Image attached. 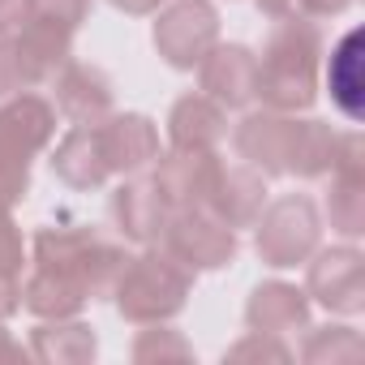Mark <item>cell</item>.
Here are the masks:
<instances>
[{
    "label": "cell",
    "instance_id": "1",
    "mask_svg": "<svg viewBox=\"0 0 365 365\" xmlns=\"http://www.w3.org/2000/svg\"><path fill=\"white\" fill-rule=\"evenodd\" d=\"M56 112L39 95H18L0 108V202H18L31 185V155L48 146Z\"/></svg>",
    "mask_w": 365,
    "mask_h": 365
},
{
    "label": "cell",
    "instance_id": "2",
    "mask_svg": "<svg viewBox=\"0 0 365 365\" xmlns=\"http://www.w3.org/2000/svg\"><path fill=\"white\" fill-rule=\"evenodd\" d=\"M185 292H190L185 262H176L172 254H142L129 267H120L116 305L133 322H159L185 305Z\"/></svg>",
    "mask_w": 365,
    "mask_h": 365
},
{
    "label": "cell",
    "instance_id": "3",
    "mask_svg": "<svg viewBox=\"0 0 365 365\" xmlns=\"http://www.w3.org/2000/svg\"><path fill=\"white\" fill-rule=\"evenodd\" d=\"M168 254L185 267H224L232 258V228L215 220L207 207H176L163 224Z\"/></svg>",
    "mask_w": 365,
    "mask_h": 365
},
{
    "label": "cell",
    "instance_id": "4",
    "mask_svg": "<svg viewBox=\"0 0 365 365\" xmlns=\"http://www.w3.org/2000/svg\"><path fill=\"white\" fill-rule=\"evenodd\" d=\"M215 9L202 5V0H180L168 14H159L155 22V48L168 65L176 69H194L211 48H215Z\"/></svg>",
    "mask_w": 365,
    "mask_h": 365
},
{
    "label": "cell",
    "instance_id": "5",
    "mask_svg": "<svg viewBox=\"0 0 365 365\" xmlns=\"http://www.w3.org/2000/svg\"><path fill=\"white\" fill-rule=\"evenodd\" d=\"M95 142L108 172H138L159 155V133L146 116H112L95 125Z\"/></svg>",
    "mask_w": 365,
    "mask_h": 365
},
{
    "label": "cell",
    "instance_id": "6",
    "mask_svg": "<svg viewBox=\"0 0 365 365\" xmlns=\"http://www.w3.org/2000/svg\"><path fill=\"white\" fill-rule=\"evenodd\" d=\"M168 211H172V202L159 194L155 180H133V185H125L112 198V215H116L120 232L133 237V241H159L163 224H168Z\"/></svg>",
    "mask_w": 365,
    "mask_h": 365
},
{
    "label": "cell",
    "instance_id": "7",
    "mask_svg": "<svg viewBox=\"0 0 365 365\" xmlns=\"http://www.w3.org/2000/svg\"><path fill=\"white\" fill-rule=\"evenodd\" d=\"M56 103L69 120L91 125L112 108V82L91 65H69L65 61V69L56 73Z\"/></svg>",
    "mask_w": 365,
    "mask_h": 365
},
{
    "label": "cell",
    "instance_id": "8",
    "mask_svg": "<svg viewBox=\"0 0 365 365\" xmlns=\"http://www.w3.org/2000/svg\"><path fill=\"white\" fill-rule=\"evenodd\" d=\"M198 65H202V91H211L228 108L245 103L258 91V69L245 48H211Z\"/></svg>",
    "mask_w": 365,
    "mask_h": 365
},
{
    "label": "cell",
    "instance_id": "9",
    "mask_svg": "<svg viewBox=\"0 0 365 365\" xmlns=\"http://www.w3.org/2000/svg\"><path fill=\"white\" fill-rule=\"evenodd\" d=\"M56 176L69 180L73 190H91V185H103L112 176L103 155H99V142H95V120L91 125H78L61 146H56V159H52Z\"/></svg>",
    "mask_w": 365,
    "mask_h": 365
},
{
    "label": "cell",
    "instance_id": "10",
    "mask_svg": "<svg viewBox=\"0 0 365 365\" xmlns=\"http://www.w3.org/2000/svg\"><path fill=\"white\" fill-rule=\"evenodd\" d=\"M168 133H172V146L176 150H211L220 138H224V112L202 99V95H190L180 99L168 116Z\"/></svg>",
    "mask_w": 365,
    "mask_h": 365
},
{
    "label": "cell",
    "instance_id": "11",
    "mask_svg": "<svg viewBox=\"0 0 365 365\" xmlns=\"http://www.w3.org/2000/svg\"><path fill=\"white\" fill-rule=\"evenodd\" d=\"M91 9V0H26V22L52 26L61 35H73Z\"/></svg>",
    "mask_w": 365,
    "mask_h": 365
},
{
    "label": "cell",
    "instance_id": "12",
    "mask_svg": "<svg viewBox=\"0 0 365 365\" xmlns=\"http://www.w3.org/2000/svg\"><path fill=\"white\" fill-rule=\"evenodd\" d=\"M35 348L43 356H91L95 352V335L86 327H39L35 335Z\"/></svg>",
    "mask_w": 365,
    "mask_h": 365
},
{
    "label": "cell",
    "instance_id": "13",
    "mask_svg": "<svg viewBox=\"0 0 365 365\" xmlns=\"http://www.w3.org/2000/svg\"><path fill=\"white\" fill-rule=\"evenodd\" d=\"M0 271H5V275H18L22 271V232L14 228L5 202H0Z\"/></svg>",
    "mask_w": 365,
    "mask_h": 365
},
{
    "label": "cell",
    "instance_id": "14",
    "mask_svg": "<svg viewBox=\"0 0 365 365\" xmlns=\"http://www.w3.org/2000/svg\"><path fill=\"white\" fill-rule=\"evenodd\" d=\"M26 22V0H0V39H9Z\"/></svg>",
    "mask_w": 365,
    "mask_h": 365
},
{
    "label": "cell",
    "instance_id": "15",
    "mask_svg": "<svg viewBox=\"0 0 365 365\" xmlns=\"http://www.w3.org/2000/svg\"><path fill=\"white\" fill-rule=\"evenodd\" d=\"M14 305H18V275H5V271H0V318H5Z\"/></svg>",
    "mask_w": 365,
    "mask_h": 365
},
{
    "label": "cell",
    "instance_id": "16",
    "mask_svg": "<svg viewBox=\"0 0 365 365\" xmlns=\"http://www.w3.org/2000/svg\"><path fill=\"white\" fill-rule=\"evenodd\" d=\"M14 91V78H9V65H5V48H0V95Z\"/></svg>",
    "mask_w": 365,
    "mask_h": 365
},
{
    "label": "cell",
    "instance_id": "17",
    "mask_svg": "<svg viewBox=\"0 0 365 365\" xmlns=\"http://www.w3.org/2000/svg\"><path fill=\"white\" fill-rule=\"evenodd\" d=\"M0 352H14V348H9V339H5V335H0Z\"/></svg>",
    "mask_w": 365,
    "mask_h": 365
}]
</instances>
